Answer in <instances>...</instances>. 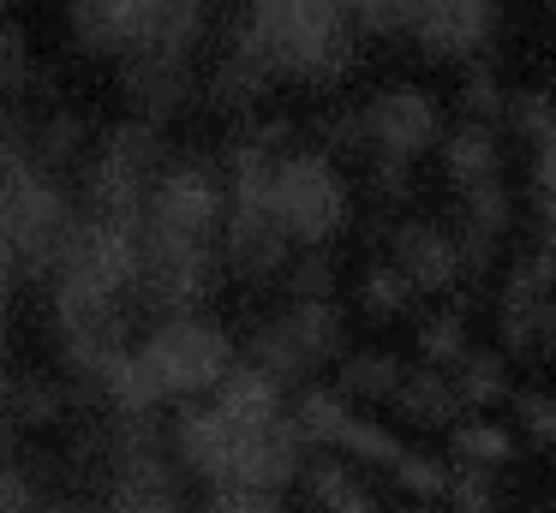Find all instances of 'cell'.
<instances>
[{"instance_id": "17", "label": "cell", "mask_w": 556, "mask_h": 513, "mask_svg": "<svg viewBox=\"0 0 556 513\" xmlns=\"http://www.w3.org/2000/svg\"><path fill=\"white\" fill-rule=\"evenodd\" d=\"M281 84V72L269 66V54L252 42V36L233 24V36H228V48H222V60H216V72H210V102L222 107V114H257L264 107V95Z\"/></svg>"}, {"instance_id": "6", "label": "cell", "mask_w": 556, "mask_h": 513, "mask_svg": "<svg viewBox=\"0 0 556 513\" xmlns=\"http://www.w3.org/2000/svg\"><path fill=\"white\" fill-rule=\"evenodd\" d=\"M228 221V167L216 155H168L156 191L144 203V233L174 245H216Z\"/></svg>"}, {"instance_id": "29", "label": "cell", "mask_w": 556, "mask_h": 513, "mask_svg": "<svg viewBox=\"0 0 556 513\" xmlns=\"http://www.w3.org/2000/svg\"><path fill=\"white\" fill-rule=\"evenodd\" d=\"M85 119L73 114V107H54V114H42L37 126H30V155H37L42 167H54V174H66L73 162H85Z\"/></svg>"}, {"instance_id": "21", "label": "cell", "mask_w": 556, "mask_h": 513, "mask_svg": "<svg viewBox=\"0 0 556 513\" xmlns=\"http://www.w3.org/2000/svg\"><path fill=\"white\" fill-rule=\"evenodd\" d=\"M395 406L401 418H407L413 429H448L460 412H467V400H460V388H455V376H448L443 364H407V376H401V388H395Z\"/></svg>"}, {"instance_id": "25", "label": "cell", "mask_w": 556, "mask_h": 513, "mask_svg": "<svg viewBox=\"0 0 556 513\" xmlns=\"http://www.w3.org/2000/svg\"><path fill=\"white\" fill-rule=\"evenodd\" d=\"M443 436H448L455 465H484V472H503V465L520 453V436L503 424V418H491V412H460Z\"/></svg>"}, {"instance_id": "14", "label": "cell", "mask_w": 556, "mask_h": 513, "mask_svg": "<svg viewBox=\"0 0 556 513\" xmlns=\"http://www.w3.org/2000/svg\"><path fill=\"white\" fill-rule=\"evenodd\" d=\"M174 436V460L186 465V477L192 484H222V477H233V448H240V424H233L228 412H222L216 400H180V412H174L168 424Z\"/></svg>"}, {"instance_id": "26", "label": "cell", "mask_w": 556, "mask_h": 513, "mask_svg": "<svg viewBox=\"0 0 556 513\" xmlns=\"http://www.w3.org/2000/svg\"><path fill=\"white\" fill-rule=\"evenodd\" d=\"M448 376H455L467 412H491V406L515 400V382H508V352H503V346H467V352L448 364Z\"/></svg>"}, {"instance_id": "46", "label": "cell", "mask_w": 556, "mask_h": 513, "mask_svg": "<svg viewBox=\"0 0 556 513\" xmlns=\"http://www.w3.org/2000/svg\"><path fill=\"white\" fill-rule=\"evenodd\" d=\"M532 257H539V269L556 286V215H539V245H532Z\"/></svg>"}, {"instance_id": "9", "label": "cell", "mask_w": 556, "mask_h": 513, "mask_svg": "<svg viewBox=\"0 0 556 513\" xmlns=\"http://www.w3.org/2000/svg\"><path fill=\"white\" fill-rule=\"evenodd\" d=\"M293 233L288 221L276 215V197H228V221L216 233V257H222V274L240 286H269L288 274L293 262Z\"/></svg>"}, {"instance_id": "3", "label": "cell", "mask_w": 556, "mask_h": 513, "mask_svg": "<svg viewBox=\"0 0 556 513\" xmlns=\"http://www.w3.org/2000/svg\"><path fill=\"white\" fill-rule=\"evenodd\" d=\"M73 227H78V191L66 185V174L42 167L37 155L18 162L13 174H0V245L13 257L18 281H49Z\"/></svg>"}, {"instance_id": "43", "label": "cell", "mask_w": 556, "mask_h": 513, "mask_svg": "<svg viewBox=\"0 0 556 513\" xmlns=\"http://www.w3.org/2000/svg\"><path fill=\"white\" fill-rule=\"evenodd\" d=\"M204 508L269 513V508H281V496H276V489H257V484H240V477H228V484H210V489H204Z\"/></svg>"}, {"instance_id": "49", "label": "cell", "mask_w": 556, "mask_h": 513, "mask_svg": "<svg viewBox=\"0 0 556 513\" xmlns=\"http://www.w3.org/2000/svg\"><path fill=\"white\" fill-rule=\"evenodd\" d=\"M0 12H7V0H0Z\"/></svg>"}, {"instance_id": "45", "label": "cell", "mask_w": 556, "mask_h": 513, "mask_svg": "<svg viewBox=\"0 0 556 513\" xmlns=\"http://www.w3.org/2000/svg\"><path fill=\"white\" fill-rule=\"evenodd\" d=\"M532 209L556 215V143L532 150Z\"/></svg>"}, {"instance_id": "38", "label": "cell", "mask_w": 556, "mask_h": 513, "mask_svg": "<svg viewBox=\"0 0 556 513\" xmlns=\"http://www.w3.org/2000/svg\"><path fill=\"white\" fill-rule=\"evenodd\" d=\"M25 84H30V36H25V24H13L0 12V95L13 102Z\"/></svg>"}, {"instance_id": "4", "label": "cell", "mask_w": 556, "mask_h": 513, "mask_svg": "<svg viewBox=\"0 0 556 513\" xmlns=\"http://www.w3.org/2000/svg\"><path fill=\"white\" fill-rule=\"evenodd\" d=\"M174 143L156 119H121L102 131V143L85 155V179H78V209L102 215V221H144V203L156 191L162 167H168Z\"/></svg>"}, {"instance_id": "7", "label": "cell", "mask_w": 556, "mask_h": 513, "mask_svg": "<svg viewBox=\"0 0 556 513\" xmlns=\"http://www.w3.org/2000/svg\"><path fill=\"white\" fill-rule=\"evenodd\" d=\"M269 197H276V215L288 221L293 245H329L353 221V185L329 150H281Z\"/></svg>"}, {"instance_id": "40", "label": "cell", "mask_w": 556, "mask_h": 513, "mask_svg": "<svg viewBox=\"0 0 556 513\" xmlns=\"http://www.w3.org/2000/svg\"><path fill=\"white\" fill-rule=\"evenodd\" d=\"M324 150L336 155V162H353V155H365V102L359 107H329L324 114Z\"/></svg>"}, {"instance_id": "33", "label": "cell", "mask_w": 556, "mask_h": 513, "mask_svg": "<svg viewBox=\"0 0 556 513\" xmlns=\"http://www.w3.org/2000/svg\"><path fill=\"white\" fill-rule=\"evenodd\" d=\"M336 448L348 453V460H359L365 472H389V465H395V453H401V441H395V429H383L377 418L353 412L348 424H341Z\"/></svg>"}, {"instance_id": "18", "label": "cell", "mask_w": 556, "mask_h": 513, "mask_svg": "<svg viewBox=\"0 0 556 513\" xmlns=\"http://www.w3.org/2000/svg\"><path fill=\"white\" fill-rule=\"evenodd\" d=\"M78 388H73V376L66 370H30V376H7V394H0V418L13 429H61L66 418L78 412Z\"/></svg>"}, {"instance_id": "8", "label": "cell", "mask_w": 556, "mask_h": 513, "mask_svg": "<svg viewBox=\"0 0 556 513\" xmlns=\"http://www.w3.org/2000/svg\"><path fill=\"white\" fill-rule=\"evenodd\" d=\"M138 346L150 352V364H156L168 400H204V394L228 376L233 358H240L233 334L222 329L216 317H204V310H174V317H156Z\"/></svg>"}, {"instance_id": "35", "label": "cell", "mask_w": 556, "mask_h": 513, "mask_svg": "<svg viewBox=\"0 0 556 513\" xmlns=\"http://www.w3.org/2000/svg\"><path fill=\"white\" fill-rule=\"evenodd\" d=\"M281 286H288V298H336V257H329V245H300L293 251Z\"/></svg>"}, {"instance_id": "48", "label": "cell", "mask_w": 556, "mask_h": 513, "mask_svg": "<svg viewBox=\"0 0 556 513\" xmlns=\"http://www.w3.org/2000/svg\"><path fill=\"white\" fill-rule=\"evenodd\" d=\"M0 281H18V274H13V257H7V245H0Z\"/></svg>"}, {"instance_id": "10", "label": "cell", "mask_w": 556, "mask_h": 513, "mask_svg": "<svg viewBox=\"0 0 556 513\" xmlns=\"http://www.w3.org/2000/svg\"><path fill=\"white\" fill-rule=\"evenodd\" d=\"M114 78H121L126 114L156 119L168 126L174 114H186V102L198 95V72H192V48L174 42H138L114 60Z\"/></svg>"}, {"instance_id": "42", "label": "cell", "mask_w": 556, "mask_h": 513, "mask_svg": "<svg viewBox=\"0 0 556 513\" xmlns=\"http://www.w3.org/2000/svg\"><path fill=\"white\" fill-rule=\"evenodd\" d=\"M448 508H467V513L496 508V472H484V465H455V484H448Z\"/></svg>"}, {"instance_id": "34", "label": "cell", "mask_w": 556, "mask_h": 513, "mask_svg": "<svg viewBox=\"0 0 556 513\" xmlns=\"http://www.w3.org/2000/svg\"><path fill=\"white\" fill-rule=\"evenodd\" d=\"M508 131L532 150L556 143V95L551 90H515L508 95Z\"/></svg>"}, {"instance_id": "41", "label": "cell", "mask_w": 556, "mask_h": 513, "mask_svg": "<svg viewBox=\"0 0 556 513\" xmlns=\"http://www.w3.org/2000/svg\"><path fill=\"white\" fill-rule=\"evenodd\" d=\"M365 179H371V197L377 203H413V162L365 155Z\"/></svg>"}, {"instance_id": "22", "label": "cell", "mask_w": 556, "mask_h": 513, "mask_svg": "<svg viewBox=\"0 0 556 513\" xmlns=\"http://www.w3.org/2000/svg\"><path fill=\"white\" fill-rule=\"evenodd\" d=\"M288 394H293V388H281V382L269 376L257 358H233L228 376L210 388V400H216L222 412L233 418V424H269V418L288 412Z\"/></svg>"}, {"instance_id": "44", "label": "cell", "mask_w": 556, "mask_h": 513, "mask_svg": "<svg viewBox=\"0 0 556 513\" xmlns=\"http://www.w3.org/2000/svg\"><path fill=\"white\" fill-rule=\"evenodd\" d=\"M544 293H556L551 274L539 269V257H520L503 281V305H532V298H544Z\"/></svg>"}, {"instance_id": "39", "label": "cell", "mask_w": 556, "mask_h": 513, "mask_svg": "<svg viewBox=\"0 0 556 513\" xmlns=\"http://www.w3.org/2000/svg\"><path fill=\"white\" fill-rule=\"evenodd\" d=\"M359 36H407V18H413V0H341Z\"/></svg>"}, {"instance_id": "32", "label": "cell", "mask_w": 556, "mask_h": 513, "mask_svg": "<svg viewBox=\"0 0 556 513\" xmlns=\"http://www.w3.org/2000/svg\"><path fill=\"white\" fill-rule=\"evenodd\" d=\"M467 346H472V334H467V317H460V310H431V317H419V329H413V352H419L425 364L448 370Z\"/></svg>"}, {"instance_id": "27", "label": "cell", "mask_w": 556, "mask_h": 513, "mask_svg": "<svg viewBox=\"0 0 556 513\" xmlns=\"http://www.w3.org/2000/svg\"><path fill=\"white\" fill-rule=\"evenodd\" d=\"M496 346L508 358H556V293L532 298V305H503Z\"/></svg>"}, {"instance_id": "24", "label": "cell", "mask_w": 556, "mask_h": 513, "mask_svg": "<svg viewBox=\"0 0 556 513\" xmlns=\"http://www.w3.org/2000/svg\"><path fill=\"white\" fill-rule=\"evenodd\" d=\"M288 418L300 424V436L312 441V448H336L341 424L353 418V394L341 388V382H300V388L288 394Z\"/></svg>"}, {"instance_id": "28", "label": "cell", "mask_w": 556, "mask_h": 513, "mask_svg": "<svg viewBox=\"0 0 556 513\" xmlns=\"http://www.w3.org/2000/svg\"><path fill=\"white\" fill-rule=\"evenodd\" d=\"M401 376H407V364H401L389 346H365V352H348L336 364V382L353 394V400H395V388H401Z\"/></svg>"}, {"instance_id": "19", "label": "cell", "mask_w": 556, "mask_h": 513, "mask_svg": "<svg viewBox=\"0 0 556 513\" xmlns=\"http://www.w3.org/2000/svg\"><path fill=\"white\" fill-rule=\"evenodd\" d=\"M97 406L102 412H162V406H168V388H162V376H156L144 346H121V352L102 364Z\"/></svg>"}, {"instance_id": "31", "label": "cell", "mask_w": 556, "mask_h": 513, "mask_svg": "<svg viewBox=\"0 0 556 513\" xmlns=\"http://www.w3.org/2000/svg\"><path fill=\"white\" fill-rule=\"evenodd\" d=\"M389 477L401 484V496L413 501H448V484H455V465L437 460V453H419V448H401Z\"/></svg>"}, {"instance_id": "20", "label": "cell", "mask_w": 556, "mask_h": 513, "mask_svg": "<svg viewBox=\"0 0 556 513\" xmlns=\"http://www.w3.org/2000/svg\"><path fill=\"white\" fill-rule=\"evenodd\" d=\"M300 484H305V501H312V508H336V513L377 508L371 484H365V465L348 460L341 448H312V453H305Z\"/></svg>"}, {"instance_id": "11", "label": "cell", "mask_w": 556, "mask_h": 513, "mask_svg": "<svg viewBox=\"0 0 556 513\" xmlns=\"http://www.w3.org/2000/svg\"><path fill=\"white\" fill-rule=\"evenodd\" d=\"M443 107H437L431 90L419 84H389L365 102V155H389V162H413L443 143Z\"/></svg>"}, {"instance_id": "47", "label": "cell", "mask_w": 556, "mask_h": 513, "mask_svg": "<svg viewBox=\"0 0 556 513\" xmlns=\"http://www.w3.org/2000/svg\"><path fill=\"white\" fill-rule=\"evenodd\" d=\"M7 376H13V370H7V334H0V394H7Z\"/></svg>"}, {"instance_id": "30", "label": "cell", "mask_w": 556, "mask_h": 513, "mask_svg": "<svg viewBox=\"0 0 556 513\" xmlns=\"http://www.w3.org/2000/svg\"><path fill=\"white\" fill-rule=\"evenodd\" d=\"M413 305H419V286H413L407 274L395 269V262H371V269H365V281H359V310H365L371 322H401Z\"/></svg>"}, {"instance_id": "15", "label": "cell", "mask_w": 556, "mask_h": 513, "mask_svg": "<svg viewBox=\"0 0 556 513\" xmlns=\"http://www.w3.org/2000/svg\"><path fill=\"white\" fill-rule=\"evenodd\" d=\"M305 453H312V441L300 436V424H293L288 412L269 418V424H240L233 477H240V484H257V489L288 496V489L300 484V472H305ZM222 484H228V477H222Z\"/></svg>"}, {"instance_id": "23", "label": "cell", "mask_w": 556, "mask_h": 513, "mask_svg": "<svg viewBox=\"0 0 556 513\" xmlns=\"http://www.w3.org/2000/svg\"><path fill=\"white\" fill-rule=\"evenodd\" d=\"M437 155H443V179L448 185H479V179H496L503 174V131H496V119H460L455 131H443V143H437Z\"/></svg>"}, {"instance_id": "16", "label": "cell", "mask_w": 556, "mask_h": 513, "mask_svg": "<svg viewBox=\"0 0 556 513\" xmlns=\"http://www.w3.org/2000/svg\"><path fill=\"white\" fill-rule=\"evenodd\" d=\"M61 7L73 42L97 60H121L126 48L150 42V30H156V0H61Z\"/></svg>"}, {"instance_id": "13", "label": "cell", "mask_w": 556, "mask_h": 513, "mask_svg": "<svg viewBox=\"0 0 556 513\" xmlns=\"http://www.w3.org/2000/svg\"><path fill=\"white\" fill-rule=\"evenodd\" d=\"M389 262L407 274L419 293H455L467 281V257H460L455 227L431 221V215H407L389 227Z\"/></svg>"}, {"instance_id": "12", "label": "cell", "mask_w": 556, "mask_h": 513, "mask_svg": "<svg viewBox=\"0 0 556 513\" xmlns=\"http://www.w3.org/2000/svg\"><path fill=\"white\" fill-rule=\"evenodd\" d=\"M407 36L425 60L437 66H467L484 60L496 36V0H413Z\"/></svg>"}, {"instance_id": "5", "label": "cell", "mask_w": 556, "mask_h": 513, "mask_svg": "<svg viewBox=\"0 0 556 513\" xmlns=\"http://www.w3.org/2000/svg\"><path fill=\"white\" fill-rule=\"evenodd\" d=\"M245 358H257L281 388H300L348 358V310L336 298H288L276 317L252 329Z\"/></svg>"}, {"instance_id": "36", "label": "cell", "mask_w": 556, "mask_h": 513, "mask_svg": "<svg viewBox=\"0 0 556 513\" xmlns=\"http://www.w3.org/2000/svg\"><path fill=\"white\" fill-rule=\"evenodd\" d=\"M460 114L508 119V90H503V78H496L484 60H467V72H460Z\"/></svg>"}, {"instance_id": "1", "label": "cell", "mask_w": 556, "mask_h": 513, "mask_svg": "<svg viewBox=\"0 0 556 513\" xmlns=\"http://www.w3.org/2000/svg\"><path fill=\"white\" fill-rule=\"evenodd\" d=\"M240 30L269 54L281 84L336 90L359 66V24L341 12V0H245Z\"/></svg>"}, {"instance_id": "2", "label": "cell", "mask_w": 556, "mask_h": 513, "mask_svg": "<svg viewBox=\"0 0 556 513\" xmlns=\"http://www.w3.org/2000/svg\"><path fill=\"white\" fill-rule=\"evenodd\" d=\"M97 460V496L109 508H180L186 501V465L174 460V436L156 412H109V424L90 436Z\"/></svg>"}, {"instance_id": "37", "label": "cell", "mask_w": 556, "mask_h": 513, "mask_svg": "<svg viewBox=\"0 0 556 513\" xmlns=\"http://www.w3.org/2000/svg\"><path fill=\"white\" fill-rule=\"evenodd\" d=\"M515 429L532 448H556V388H515Z\"/></svg>"}]
</instances>
